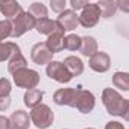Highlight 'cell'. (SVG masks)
<instances>
[{"mask_svg": "<svg viewBox=\"0 0 129 129\" xmlns=\"http://www.w3.org/2000/svg\"><path fill=\"white\" fill-rule=\"evenodd\" d=\"M30 120L33 125L39 129H47L50 128L54 122V113L51 111V108L45 104H39L36 107H33L30 111Z\"/></svg>", "mask_w": 129, "mask_h": 129, "instance_id": "6da1fadb", "label": "cell"}, {"mask_svg": "<svg viewBox=\"0 0 129 129\" xmlns=\"http://www.w3.org/2000/svg\"><path fill=\"white\" fill-rule=\"evenodd\" d=\"M102 102L108 111V114L111 116H120L125 107V99L119 92H116L114 89H104L102 92Z\"/></svg>", "mask_w": 129, "mask_h": 129, "instance_id": "7a4b0ae2", "label": "cell"}, {"mask_svg": "<svg viewBox=\"0 0 129 129\" xmlns=\"http://www.w3.org/2000/svg\"><path fill=\"white\" fill-rule=\"evenodd\" d=\"M11 24H12V38H20L23 36L26 32L35 29V24H36V20L33 18L29 12H20L17 17H14L11 20Z\"/></svg>", "mask_w": 129, "mask_h": 129, "instance_id": "3957f363", "label": "cell"}, {"mask_svg": "<svg viewBox=\"0 0 129 129\" xmlns=\"http://www.w3.org/2000/svg\"><path fill=\"white\" fill-rule=\"evenodd\" d=\"M14 77V83L17 84V87H21V89H36V86L39 84V74L33 69H27V68H23V69H18L17 72L12 74Z\"/></svg>", "mask_w": 129, "mask_h": 129, "instance_id": "277c9868", "label": "cell"}, {"mask_svg": "<svg viewBox=\"0 0 129 129\" xmlns=\"http://www.w3.org/2000/svg\"><path fill=\"white\" fill-rule=\"evenodd\" d=\"M80 93V87H64V89H59L54 92L53 101L54 104L60 105V107H72L77 108V98Z\"/></svg>", "mask_w": 129, "mask_h": 129, "instance_id": "5b68a950", "label": "cell"}, {"mask_svg": "<svg viewBox=\"0 0 129 129\" xmlns=\"http://www.w3.org/2000/svg\"><path fill=\"white\" fill-rule=\"evenodd\" d=\"M47 75L60 83V84H64V83H69L74 77L71 75V72L66 69V66L63 64V62H57V60H51L50 63L47 64Z\"/></svg>", "mask_w": 129, "mask_h": 129, "instance_id": "8992f818", "label": "cell"}, {"mask_svg": "<svg viewBox=\"0 0 129 129\" xmlns=\"http://www.w3.org/2000/svg\"><path fill=\"white\" fill-rule=\"evenodd\" d=\"M99 18H101V12H99V9H98L96 3H89V5L83 9V12L78 15L80 24H81L83 27H86V29L95 27L98 24V21H99Z\"/></svg>", "mask_w": 129, "mask_h": 129, "instance_id": "52a82bcc", "label": "cell"}, {"mask_svg": "<svg viewBox=\"0 0 129 129\" xmlns=\"http://www.w3.org/2000/svg\"><path fill=\"white\" fill-rule=\"evenodd\" d=\"M54 53H51V50L47 47L45 42H38L35 44L30 51V57L36 64H48L53 60Z\"/></svg>", "mask_w": 129, "mask_h": 129, "instance_id": "ba28073f", "label": "cell"}, {"mask_svg": "<svg viewBox=\"0 0 129 129\" xmlns=\"http://www.w3.org/2000/svg\"><path fill=\"white\" fill-rule=\"evenodd\" d=\"M95 104H96L95 95L92 92L80 87V93H78V98H77V110L83 114H89V113L93 111Z\"/></svg>", "mask_w": 129, "mask_h": 129, "instance_id": "9c48e42d", "label": "cell"}, {"mask_svg": "<svg viewBox=\"0 0 129 129\" xmlns=\"http://www.w3.org/2000/svg\"><path fill=\"white\" fill-rule=\"evenodd\" d=\"M89 66H90L92 71L99 72V74H104V72H107L111 68V57L107 53H104V51H98V53H95L90 57Z\"/></svg>", "mask_w": 129, "mask_h": 129, "instance_id": "30bf717a", "label": "cell"}, {"mask_svg": "<svg viewBox=\"0 0 129 129\" xmlns=\"http://www.w3.org/2000/svg\"><path fill=\"white\" fill-rule=\"evenodd\" d=\"M56 21L60 24V27L63 29L64 32L75 30L77 26L80 24V21H78V15H77V12H75L74 9H64L63 12L59 15V18H57Z\"/></svg>", "mask_w": 129, "mask_h": 129, "instance_id": "8fae6325", "label": "cell"}, {"mask_svg": "<svg viewBox=\"0 0 129 129\" xmlns=\"http://www.w3.org/2000/svg\"><path fill=\"white\" fill-rule=\"evenodd\" d=\"M35 29H36V32L39 33V35H47V36H50V35H53V33H56V32H64L57 21L50 20L48 17L36 20Z\"/></svg>", "mask_w": 129, "mask_h": 129, "instance_id": "7c38bea8", "label": "cell"}, {"mask_svg": "<svg viewBox=\"0 0 129 129\" xmlns=\"http://www.w3.org/2000/svg\"><path fill=\"white\" fill-rule=\"evenodd\" d=\"M11 129H29L30 126V116L24 110H17L11 114Z\"/></svg>", "mask_w": 129, "mask_h": 129, "instance_id": "4fadbf2b", "label": "cell"}, {"mask_svg": "<svg viewBox=\"0 0 129 129\" xmlns=\"http://www.w3.org/2000/svg\"><path fill=\"white\" fill-rule=\"evenodd\" d=\"M45 44L51 50V53H60L62 50H64V32H56L50 35Z\"/></svg>", "mask_w": 129, "mask_h": 129, "instance_id": "5bb4252c", "label": "cell"}, {"mask_svg": "<svg viewBox=\"0 0 129 129\" xmlns=\"http://www.w3.org/2000/svg\"><path fill=\"white\" fill-rule=\"evenodd\" d=\"M0 12L6 18H11L12 20L20 12H23V9H21V5L17 0H11V2H0Z\"/></svg>", "mask_w": 129, "mask_h": 129, "instance_id": "9a60e30c", "label": "cell"}, {"mask_svg": "<svg viewBox=\"0 0 129 129\" xmlns=\"http://www.w3.org/2000/svg\"><path fill=\"white\" fill-rule=\"evenodd\" d=\"M80 53L86 57H92L95 53H98V42L93 36H83L81 38V45H80Z\"/></svg>", "mask_w": 129, "mask_h": 129, "instance_id": "2e32d148", "label": "cell"}, {"mask_svg": "<svg viewBox=\"0 0 129 129\" xmlns=\"http://www.w3.org/2000/svg\"><path fill=\"white\" fill-rule=\"evenodd\" d=\"M63 64L66 66V69L71 72L72 77H78V75H81L83 71H84V63L81 62V59H78V57H75V56L66 57Z\"/></svg>", "mask_w": 129, "mask_h": 129, "instance_id": "e0dca14e", "label": "cell"}, {"mask_svg": "<svg viewBox=\"0 0 129 129\" xmlns=\"http://www.w3.org/2000/svg\"><path fill=\"white\" fill-rule=\"evenodd\" d=\"M42 98H44V92L39 89H30L24 93V104L26 107L33 108L39 104H42Z\"/></svg>", "mask_w": 129, "mask_h": 129, "instance_id": "ac0fdd59", "label": "cell"}, {"mask_svg": "<svg viewBox=\"0 0 129 129\" xmlns=\"http://www.w3.org/2000/svg\"><path fill=\"white\" fill-rule=\"evenodd\" d=\"M96 5H98V9H99L102 18H110V17H113L116 14L117 5H116L114 0H99Z\"/></svg>", "mask_w": 129, "mask_h": 129, "instance_id": "d6986e66", "label": "cell"}, {"mask_svg": "<svg viewBox=\"0 0 129 129\" xmlns=\"http://www.w3.org/2000/svg\"><path fill=\"white\" fill-rule=\"evenodd\" d=\"M18 51H21V50L17 44H14V42H0V62L9 60Z\"/></svg>", "mask_w": 129, "mask_h": 129, "instance_id": "ffe728a7", "label": "cell"}, {"mask_svg": "<svg viewBox=\"0 0 129 129\" xmlns=\"http://www.w3.org/2000/svg\"><path fill=\"white\" fill-rule=\"evenodd\" d=\"M26 64H27L26 57L23 56L21 51H18V53H15V54L8 60V71H9L11 74H14V72H17L18 69L26 68Z\"/></svg>", "mask_w": 129, "mask_h": 129, "instance_id": "44dd1931", "label": "cell"}, {"mask_svg": "<svg viewBox=\"0 0 129 129\" xmlns=\"http://www.w3.org/2000/svg\"><path fill=\"white\" fill-rule=\"evenodd\" d=\"M113 84L116 89H120V90H125L128 92L129 90V72H116L113 75Z\"/></svg>", "mask_w": 129, "mask_h": 129, "instance_id": "7402d4cb", "label": "cell"}, {"mask_svg": "<svg viewBox=\"0 0 129 129\" xmlns=\"http://www.w3.org/2000/svg\"><path fill=\"white\" fill-rule=\"evenodd\" d=\"M27 12L32 15L35 20H41V18H47V17H48V9L45 8V5H42V3H39V2L32 3Z\"/></svg>", "mask_w": 129, "mask_h": 129, "instance_id": "603a6c76", "label": "cell"}, {"mask_svg": "<svg viewBox=\"0 0 129 129\" xmlns=\"http://www.w3.org/2000/svg\"><path fill=\"white\" fill-rule=\"evenodd\" d=\"M80 45H81V38H80L78 35L71 33V35L64 36V48H66V50H69V51H77V50H80Z\"/></svg>", "mask_w": 129, "mask_h": 129, "instance_id": "cb8c5ba5", "label": "cell"}, {"mask_svg": "<svg viewBox=\"0 0 129 129\" xmlns=\"http://www.w3.org/2000/svg\"><path fill=\"white\" fill-rule=\"evenodd\" d=\"M12 35V24L9 20H2L0 21V42L5 41Z\"/></svg>", "mask_w": 129, "mask_h": 129, "instance_id": "d4e9b609", "label": "cell"}, {"mask_svg": "<svg viewBox=\"0 0 129 129\" xmlns=\"http://www.w3.org/2000/svg\"><path fill=\"white\" fill-rule=\"evenodd\" d=\"M12 90V84L8 78H0V96H9Z\"/></svg>", "mask_w": 129, "mask_h": 129, "instance_id": "484cf974", "label": "cell"}, {"mask_svg": "<svg viewBox=\"0 0 129 129\" xmlns=\"http://www.w3.org/2000/svg\"><path fill=\"white\" fill-rule=\"evenodd\" d=\"M50 5H51V9L57 14H62L66 8V0H50Z\"/></svg>", "mask_w": 129, "mask_h": 129, "instance_id": "4316f807", "label": "cell"}, {"mask_svg": "<svg viewBox=\"0 0 129 129\" xmlns=\"http://www.w3.org/2000/svg\"><path fill=\"white\" fill-rule=\"evenodd\" d=\"M87 5H89V0H71V6H72L74 11L84 9Z\"/></svg>", "mask_w": 129, "mask_h": 129, "instance_id": "83f0119b", "label": "cell"}, {"mask_svg": "<svg viewBox=\"0 0 129 129\" xmlns=\"http://www.w3.org/2000/svg\"><path fill=\"white\" fill-rule=\"evenodd\" d=\"M11 105V96H0V111L8 110Z\"/></svg>", "mask_w": 129, "mask_h": 129, "instance_id": "f1b7e54d", "label": "cell"}, {"mask_svg": "<svg viewBox=\"0 0 129 129\" xmlns=\"http://www.w3.org/2000/svg\"><path fill=\"white\" fill-rule=\"evenodd\" d=\"M116 5H117V8L120 11L129 14V0H116Z\"/></svg>", "mask_w": 129, "mask_h": 129, "instance_id": "f546056e", "label": "cell"}, {"mask_svg": "<svg viewBox=\"0 0 129 129\" xmlns=\"http://www.w3.org/2000/svg\"><path fill=\"white\" fill-rule=\"evenodd\" d=\"M120 117L125 119L126 122H129V99H125V107H123V111H122Z\"/></svg>", "mask_w": 129, "mask_h": 129, "instance_id": "4dcf8cb0", "label": "cell"}, {"mask_svg": "<svg viewBox=\"0 0 129 129\" xmlns=\"http://www.w3.org/2000/svg\"><path fill=\"white\" fill-rule=\"evenodd\" d=\"M0 129H11V120L6 116H0Z\"/></svg>", "mask_w": 129, "mask_h": 129, "instance_id": "1f68e13d", "label": "cell"}, {"mask_svg": "<svg viewBox=\"0 0 129 129\" xmlns=\"http://www.w3.org/2000/svg\"><path fill=\"white\" fill-rule=\"evenodd\" d=\"M105 129H126L120 122H108L105 125Z\"/></svg>", "mask_w": 129, "mask_h": 129, "instance_id": "d6a6232c", "label": "cell"}, {"mask_svg": "<svg viewBox=\"0 0 129 129\" xmlns=\"http://www.w3.org/2000/svg\"><path fill=\"white\" fill-rule=\"evenodd\" d=\"M0 2H11V0H0Z\"/></svg>", "mask_w": 129, "mask_h": 129, "instance_id": "836d02e7", "label": "cell"}, {"mask_svg": "<svg viewBox=\"0 0 129 129\" xmlns=\"http://www.w3.org/2000/svg\"><path fill=\"white\" fill-rule=\"evenodd\" d=\"M86 129H93V128H86Z\"/></svg>", "mask_w": 129, "mask_h": 129, "instance_id": "e575fe53", "label": "cell"}]
</instances>
